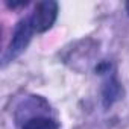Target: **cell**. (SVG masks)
Masks as SVG:
<instances>
[{"label":"cell","instance_id":"obj_4","mask_svg":"<svg viewBox=\"0 0 129 129\" xmlns=\"http://www.w3.org/2000/svg\"><path fill=\"white\" fill-rule=\"evenodd\" d=\"M117 94H118V85H117L115 82H114V84H112V82L108 84V87L105 88V94H103V96H105V102H106V105H108V103L111 105V102L117 97Z\"/></svg>","mask_w":129,"mask_h":129},{"label":"cell","instance_id":"obj_2","mask_svg":"<svg viewBox=\"0 0 129 129\" xmlns=\"http://www.w3.org/2000/svg\"><path fill=\"white\" fill-rule=\"evenodd\" d=\"M56 17H58V3L53 0H44V2L37 3L30 21L35 32H46L53 26Z\"/></svg>","mask_w":129,"mask_h":129},{"label":"cell","instance_id":"obj_1","mask_svg":"<svg viewBox=\"0 0 129 129\" xmlns=\"http://www.w3.org/2000/svg\"><path fill=\"white\" fill-rule=\"evenodd\" d=\"M34 32H35V29H34V26H32L30 17L20 20L18 24L15 26L12 40H11V43H9V47H8L6 56H5V61H11V59H14L15 56H18V55L27 47V44H29L32 35H34Z\"/></svg>","mask_w":129,"mask_h":129},{"label":"cell","instance_id":"obj_3","mask_svg":"<svg viewBox=\"0 0 129 129\" xmlns=\"http://www.w3.org/2000/svg\"><path fill=\"white\" fill-rule=\"evenodd\" d=\"M21 129H58V124L56 121L47 117H34L29 118Z\"/></svg>","mask_w":129,"mask_h":129},{"label":"cell","instance_id":"obj_5","mask_svg":"<svg viewBox=\"0 0 129 129\" xmlns=\"http://www.w3.org/2000/svg\"><path fill=\"white\" fill-rule=\"evenodd\" d=\"M126 11H127V14H129V2L126 3Z\"/></svg>","mask_w":129,"mask_h":129}]
</instances>
